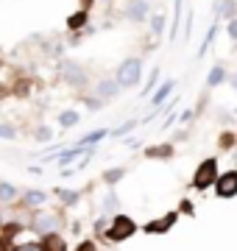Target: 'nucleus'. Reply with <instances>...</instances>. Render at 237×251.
Returning a JSON list of instances; mask_svg holds the SVG:
<instances>
[{"mask_svg":"<svg viewBox=\"0 0 237 251\" xmlns=\"http://www.w3.org/2000/svg\"><path fill=\"white\" fill-rule=\"evenodd\" d=\"M140 78H142V62L137 56H131L126 62H120L118 73H115V81H118L120 90H128V87H137Z\"/></svg>","mask_w":237,"mask_h":251,"instance_id":"1","label":"nucleus"},{"mask_svg":"<svg viewBox=\"0 0 237 251\" xmlns=\"http://www.w3.org/2000/svg\"><path fill=\"white\" fill-rule=\"evenodd\" d=\"M31 229L39 232L42 237H45V234H56L62 229V215L53 212V209H37V212H34V221H31Z\"/></svg>","mask_w":237,"mask_h":251,"instance_id":"2","label":"nucleus"},{"mask_svg":"<svg viewBox=\"0 0 237 251\" xmlns=\"http://www.w3.org/2000/svg\"><path fill=\"white\" fill-rule=\"evenodd\" d=\"M215 179H218V159H204L192 173V190L204 193L207 187L215 184Z\"/></svg>","mask_w":237,"mask_h":251,"instance_id":"3","label":"nucleus"},{"mask_svg":"<svg viewBox=\"0 0 237 251\" xmlns=\"http://www.w3.org/2000/svg\"><path fill=\"white\" fill-rule=\"evenodd\" d=\"M137 232V224L131 221L128 215H115L112 218V224H109V232H106V237H109L112 243H123V240H128L131 234Z\"/></svg>","mask_w":237,"mask_h":251,"instance_id":"4","label":"nucleus"},{"mask_svg":"<svg viewBox=\"0 0 237 251\" xmlns=\"http://www.w3.org/2000/svg\"><path fill=\"white\" fill-rule=\"evenodd\" d=\"M215 196L218 198H235L237 196V171H226L215 179Z\"/></svg>","mask_w":237,"mask_h":251,"instance_id":"5","label":"nucleus"},{"mask_svg":"<svg viewBox=\"0 0 237 251\" xmlns=\"http://www.w3.org/2000/svg\"><path fill=\"white\" fill-rule=\"evenodd\" d=\"M62 73H64V81H67L70 87H87V70H84L81 64L64 62L62 64Z\"/></svg>","mask_w":237,"mask_h":251,"instance_id":"6","label":"nucleus"},{"mask_svg":"<svg viewBox=\"0 0 237 251\" xmlns=\"http://www.w3.org/2000/svg\"><path fill=\"white\" fill-rule=\"evenodd\" d=\"M176 221H179V212L173 209V212H167L165 218H156V221L145 224V234H167L176 226Z\"/></svg>","mask_w":237,"mask_h":251,"instance_id":"7","label":"nucleus"},{"mask_svg":"<svg viewBox=\"0 0 237 251\" xmlns=\"http://www.w3.org/2000/svg\"><path fill=\"white\" fill-rule=\"evenodd\" d=\"M120 92V87H118V81L115 78H103V81H98V87H95V98H100L103 103L109 98H115Z\"/></svg>","mask_w":237,"mask_h":251,"instance_id":"8","label":"nucleus"},{"mask_svg":"<svg viewBox=\"0 0 237 251\" xmlns=\"http://www.w3.org/2000/svg\"><path fill=\"white\" fill-rule=\"evenodd\" d=\"M148 14H151L148 0H134V3L128 6V17L134 20V23H142V20H148Z\"/></svg>","mask_w":237,"mask_h":251,"instance_id":"9","label":"nucleus"},{"mask_svg":"<svg viewBox=\"0 0 237 251\" xmlns=\"http://www.w3.org/2000/svg\"><path fill=\"white\" fill-rule=\"evenodd\" d=\"M39 246H42V251H67V240H64L59 232H56V234H45Z\"/></svg>","mask_w":237,"mask_h":251,"instance_id":"10","label":"nucleus"},{"mask_svg":"<svg viewBox=\"0 0 237 251\" xmlns=\"http://www.w3.org/2000/svg\"><path fill=\"white\" fill-rule=\"evenodd\" d=\"M47 204V193H42V190H28L25 196H23V206H42Z\"/></svg>","mask_w":237,"mask_h":251,"instance_id":"11","label":"nucleus"},{"mask_svg":"<svg viewBox=\"0 0 237 251\" xmlns=\"http://www.w3.org/2000/svg\"><path fill=\"white\" fill-rule=\"evenodd\" d=\"M173 90H176V81H165L162 87H159V90H156L154 95H151V103H154V106L165 103V100H167V95H170Z\"/></svg>","mask_w":237,"mask_h":251,"instance_id":"12","label":"nucleus"},{"mask_svg":"<svg viewBox=\"0 0 237 251\" xmlns=\"http://www.w3.org/2000/svg\"><path fill=\"white\" fill-rule=\"evenodd\" d=\"M87 17H90V9H78L73 17H67V28L70 31H81L87 25Z\"/></svg>","mask_w":237,"mask_h":251,"instance_id":"13","label":"nucleus"},{"mask_svg":"<svg viewBox=\"0 0 237 251\" xmlns=\"http://www.w3.org/2000/svg\"><path fill=\"white\" fill-rule=\"evenodd\" d=\"M87 151H90V148H81V145H75V148H70V151H62V153H59V162H62V165H70V162H75L78 156H84Z\"/></svg>","mask_w":237,"mask_h":251,"instance_id":"14","label":"nucleus"},{"mask_svg":"<svg viewBox=\"0 0 237 251\" xmlns=\"http://www.w3.org/2000/svg\"><path fill=\"white\" fill-rule=\"evenodd\" d=\"M20 232H23V224H3V229H0V240L11 243Z\"/></svg>","mask_w":237,"mask_h":251,"instance_id":"15","label":"nucleus"},{"mask_svg":"<svg viewBox=\"0 0 237 251\" xmlns=\"http://www.w3.org/2000/svg\"><path fill=\"white\" fill-rule=\"evenodd\" d=\"M218 9L226 20H235L237 17V0H218Z\"/></svg>","mask_w":237,"mask_h":251,"instance_id":"16","label":"nucleus"},{"mask_svg":"<svg viewBox=\"0 0 237 251\" xmlns=\"http://www.w3.org/2000/svg\"><path fill=\"white\" fill-rule=\"evenodd\" d=\"M226 81V70L220 67V64H215L210 70V78H207V87H218V84H223Z\"/></svg>","mask_w":237,"mask_h":251,"instance_id":"17","label":"nucleus"},{"mask_svg":"<svg viewBox=\"0 0 237 251\" xmlns=\"http://www.w3.org/2000/svg\"><path fill=\"white\" fill-rule=\"evenodd\" d=\"M106 134H109L106 128H98V131H92V134L81 137V140H78V145H81V148H90L92 143H98V140H103V137H106Z\"/></svg>","mask_w":237,"mask_h":251,"instance_id":"18","label":"nucleus"},{"mask_svg":"<svg viewBox=\"0 0 237 251\" xmlns=\"http://www.w3.org/2000/svg\"><path fill=\"white\" fill-rule=\"evenodd\" d=\"M215 36H218V25H212L210 31H207V36H204V42H201V48H198V56H207L210 45L215 42Z\"/></svg>","mask_w":237,"mask_h":251,"instance_id":"19","label":"nucleus"},{"mask_svg":"<svg viewBox=\"0 0 237 251\" xmlns=\"http://www.w3.org/2000/svg\"><path fill=\"white\" fill-rule=\"evenodd\" d=\"M78 120H81V117H78V112H73V109L59 115V126H62V128H70V126H75Z\"/></svg>","mask_w":237,"mask_h":251,"instance_id":"20","label":"nucleus"},{"mask_svg":"<svg viewBox=\"0 0 237 251\" xmlns=\"http://www.w3.org/2000/svg\"><path fill=\"white\" fill-rule=\"evenodd\" d=\"M14 198H17V187L9 184V181H3L0 184V201H14Z\"/></svg>","mask_w":237,"mask_h":251,"instance_id":"21","label":"nucleus"},{"mask_svg":"<svg viewBox=\"0 0 237 251\" xmlns=\"http://www.w3.org/2000/svg\"><path fill=\"white\" fill-rule=\"evenodd\" d=\"M148 20H151V31H154L156 36H162V31H165V17L162 14H148Z\"/></svg>","mask_w":237,"mask_h":251,"instance_id":"22","label":"nucleus"},{"mask_svg":"<svg viewBox=\"0 0 237 251\" xmlns=\"http://www.w3.org/2000/svg\"><path fill=\"white\" fill-rule=\"evenodd\" d=\"M123 176H126V171H123V168H115V171L103 173V181H106V184H115V181H120Z\"/></svg>","mask_w":237,"mask_h":251,"instance_id":"23","label":"nucleus"},{"mask_svg":"<svg viewBox=\"0 0 237 251\" xmlns=\"http://www.w3.org/2000/svg\"><path fill=\"white\" fill-rule=\"evenodd\" d=\"M148 156H151V159H154V156H162V159H165V156H170V153H173V148H170V145H159V148H148Z\"/></svg>","mask_w":237,"mask_h":251,"instance_id":"24","label":"nucleus"},{"mask_svg":"<svg viewBox=\"0 0 237 251\" xmlns=\"http://www.w3.org/2000/svg\"><path fill=\"white\" fill-rule=\"evenodd\" d=\"M218 148H220V151H229V148H235V134H232V131H226V134H220Z\"/></svg>","mask_w":237,"mask_h":251,"instance_id":"25","label":"nucleus"},{"mask_svg":"<svg viewBox=\"0 0 237 251\" xmlns=\"http://www.w3.org/2000/svg\"><path fill=\"white\" fill-rule=\"evenodd\" d=\"M137 123H140V120H128V123H123L120 128H115V131H109V134H112V137H123L126 131H131V128H134Z\"/></svg>","mask_w":237,"mask_h":251,"instance_id":"26","label":"nucleus"},{"mask_svg":"<svg viewBox=\"0 0 237 251\" xmlns=\"http://www.w3.org/2000/svg\"><path fill=\"white\" fill-rule=\"evenodd\" d=\"M118 206H120L118 196H115V193H109V196H106V201H103V209H106V212H115Z\"/></svg>","mask_w":237,"mask_h":251,"instance_id":"27","label":"nucleus"},{"mask_svg":"<svg viewBox=\"0 0 237 251\" xmlns=\"http://www.w3.org/2000/svg\"><path fill=\"white\" fill-rule=\"evenodd\" d=\"M9 251H42V246H39V243H17V246L9 249Z\"/></svg>","mask_w":237,"mask_h":251,"instance_id":"28","label":"nucleus"},{"mask_svg":"<svg viewBox=\"0 0 237 251\" xmlns=\"http://www.w3.org/2000/svg\"><path fill=\"white\" fill-rule=\"evenodd\" d=\"M176 212H184V215H195V206H192V201H187V198H184L182 204H179V209H176Z\"/></svg>","mask_w":237,"mask_h":251,"instance_id":"29","label":"nucleus"},{"mask_svg":"<svg viewBox=\"0 0 237 251\" xmlns=\"http://www.w3.org/2000/svg\"><path fill=\"white\" fill-rule=\"evenodd\" d=\"M159 75H162V73H159V67H154V73H151V78H148V84H145V90H142L145 95H148L151 90H154V84L159 81Z\"/></svg>","mask_w":237,"mask_h":251,"instance_id":"30","label":"nucleus"},{"mask_svg":"<svg viewBox=\"0 0 237 251\" xmlns=\"http://www.w3.org/2000/svg\"><path fill=\"white\" fill-rule=\"evenodd\" d=\"M59 196H62L64 204H75V201H78V193H67V190H59Z\"/></svg>","mask_w":237,"mask_h":251,"instance_id":"31","label":"nucleus"},{"mask_svg":"<svg viewBox=\"0 0 237 251\" xmlns=\"http://www.w3.org/2000/svg\"><path fill=\"white\" fill-rule=\"evenodd\" d=\"M84 103H87L90 109H100V106H103V100H100V98H84Z\"/></svg>","mask_w":237,"mask_h":251,"instance_id":"32","label":"nucleus"},{"mask_svg":"<svg viewBox=\"0 0 237 251\" xmlns=\"http://www.w3.org/2000/svg\"><path fill=\"white\" fill-rule=\"evenodd\" d=\"M75 251H98V246H95L92 240H84V243H81V246H78Z\"/></svg>","mask_w":237,"mask_h":251,"instance_id":"33","label":"nucleus"},{"mask_svg":"<svg viewBox=\"0 0 237 251\" xmlns=\"http://www.w3.org/2000/svg\"><path fill=\"white\" fill-rule=\"evenodd\" d=\"M229 36H232V39L237 42V17H235V20H229Z\"/></svg>","mask_w":237,"mask_h":251,"instance_id":"34","label":"nucleus"},{"mask_svg":"<svg viewBox=\"0 0 237 251\" xmlns=\"http://www.w3.org/2000/svg\"><path fill=\"white\" fill-rule=\"evenodd\" d=\"M14 134H17V131H14L11 126H0V137H9V140H11Z\"/></svg>","mask_w":237,"mask_h":251,"instance_id":"35","label":"nucleus"},{"mask_svg":"<svg viewBox=\"0 0 237 251\" xmlns=\"http://www.w3.org/2000/svg\"><path fill=\"white\" fill-rule=\"evenodd\" d=\"M190 117H192V109H184L182 115L176 117V120H182V123H187V120H190Z\"/></svg>","mask_w":237,"mask_h":251,"instance_id":"36","label":"nucleus"},{"mask_svg":"<svg viewBox=\"0 0 237 251\" xmlns=\"http://www.w3.org/2000/svg\"><path fill=\"white\" fill-rule=\"evenodd\" d=\"M37 137H39V140H50V128H39Z\"/></svg>","mask_w":237,"mask_h":251,"instance_id":"37","label":"nucleus"},{"mask_svg":"<svg viewBox=\"0 0 237 251\" xmlns=\"http://www.w3.org/2000/svg\"><path fill=\"white\" fill-rule=\"evenodd\" d=\"M229 81H232V87H235V90H237V73H235V75H232V78H229Z\"/></svg>","mask_w":237,"mask_h":251,"instance_id":"38","label":"nucleus"},{"mask_svg":"<svg viewBox=\"0 0 237 251\" xmlns=\"http://www.w3.org/2000/svg\"><path fill=\"white\" fill-rule=\"evenodd\" d=\"M0 251H9V243H3V240H0Z\"/></svg>","mask_w":237,"mask_h":251,"instance_id":"39","label":"nucleus"},{"mask_svg":"<svg viewBox=\"0 0 237 251\" xmlns=\"http://www.w3.org/2000/svg\"><path fill=\"white\" fill-rule=\"evenodd\" d=\"M3 95H6V90H3V87H0V100H3Z\"/></svg>","mask_w":237,"mask_h":251,"instance_id":"40","label":"nucleus"}]
</instances>
